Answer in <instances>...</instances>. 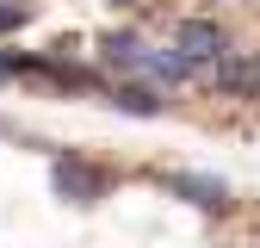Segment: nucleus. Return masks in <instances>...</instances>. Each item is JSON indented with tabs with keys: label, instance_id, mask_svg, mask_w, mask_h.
Returning a JSON list of instances; mask_svg holds the SVG:
<instances>
[{
	"label": "nucleus",
	"instance_id": "1",
	"mask_svg": "<svg viewBox=\"0 0 260 248\" xmlns=\"http://www.w3.org/2000/svg\"><path fill=\"white\" fill-rule=\"evenodd\" d=\"M174 56L186 62L192 75H205L211 62L230 56V31H223L217 19H180V25H174Z\"/></svg>",
	"mask_w": 260,
	"mask_h": 248
},
{
	"label": "nucleus",
	"instance_id": "2",
	"mask_svg": "<svg viewBox=\"0 0 260 248\" xmlns=\"http://www.w3.org/2000/svg\"><path fill=\"white\" fill-rule=\"evenodd\" d=\"M50 180H56V193H62V199H75V205H93V199H106V174H100V168H87L81 155H56Z\"/></svg>",
	"mask_w": 260,
	"mask_h": 248
},
{
	"label": "nucleus",
	"instance_id": "3",
	"mask_svg": "<svg viewBox=\"0 0 260 248\" xmlns=\"http://www.w3.org/2000/svg\"><path fill=\"white\" fill-rule=\"evenodd\" d=\"M161 186L180 193V199H192V205H205V211H223V205H230V186L211 180V174H161Z\"/></svg>",
	"mask_w": 260,
	"mask_h": 248
},
{
	"label": "nucleus",
	"instance_id": "4",
	"mask_svg": "<svg viewBox=\"0 0 260 248\" xmlns=\"http://www.w3.org/2000/svg\"><path fill=\"white\" fill-rule=\"evenodd\" d=\"M223 93H260V56H223V62H211V69H205Z\"/></svg>",
	"mask_w": 260,
	"mask_h": 248
},
{
	"label": "nucleus",
	"instance_id": "5",
	"mask_svg": "<svg viewBox=\"0 0 260 248\" xmlns=\"http://www.w3.org/2000/svg\"><path fill=\"white\" fill-rule=\"evenodd\" d=\"M143 38H137V31H112V38H100V62H106V69H118V75H137L143 69Z\"/></svg>",
	"mask_w": 260,
	"mask_h": 248
},
{
	"label": "nucleus",
	"instance_id": "6",
	"mask_svg": "<svg viewBox=\"0 0 260 248\" xmlns=\"http://www.w3.org/2000/svg\"><path fill=\"white\" fill-rule=\"evenodd\" d=\"M106 106H118V112H130V118H155V112H161V100H155L149 87H112Z\"/></svg>",
	"mask_w": 260,
	"mask_h": 248
},
{
	"label": "nucleus",
	"instance_id": "7",
	"mask_svg": "<svg viewBox=\"0 0 260 248\" xmlns=\"http://www.w3.org/2000/svg\"><path fill=\"white\" fill-rule=\"evenodd\" d=\"M31 19H38V0H0V38L19 31V25H31Z\"/></svg>",
	"mask_w": 260,
	"mask_h": 248
},
{
	"label": "nucleus",
	"instance_id": "8",
	"mask_svg": "<svg viewBox=\"0 0 260 248\" xmlns=\"http://www.w3.org/2000/svg\"><path fill=\"white\" fill-rule=\"evenodd\" d=\"M106 7H137V0H106Z\"/></svg>",
	"mask_w": 260,
	"mask_h": 248
},
{
	"label": "nucleus",
	"instance_id": "9",
	"mask_svg": "<svg viewBox=\"0 0 260 248\" xmlns=\"http://www.w3.org/2000/svg\"><path fill=\"white\" fill-rule=\"evenodd\" d=\"M0 137H7V124H0Z\"/></svg>",
	"mask_w": 260,
	"mask_h": 248
}]
</instances>
